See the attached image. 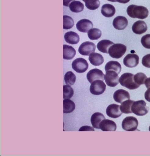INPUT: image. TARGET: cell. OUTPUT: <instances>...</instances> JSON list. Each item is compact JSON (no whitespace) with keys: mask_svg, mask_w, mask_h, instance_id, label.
Listing matches in <instances>:
<instances>
[{"mask_svg":"<svg viewBox=\"0 0 150 156\" xmlns=\"http://www.w3.org/2000/svg\"><path fill=\"white\" fill-rule=\"evenodd\" d=\"M141 43L145 48L150 49V34L145 35L141 39Z\"/></svg>","mask_w":150,"mask_h":156,"instance_id":"34","label":"cell"},{"mask_svg":"<svg viewBox=\"0 0 150 156\" xmlns=\"http://www.w3.org/2000/svg\"><path fill=\"white\" fill-rule=\"evenodd\" d=\"M147 78L146 75L143 73H138L135 74L134 76L135 83L140 86L145 84V81Z\"/></svg>","mask_w":150,"mask_h":156,"instance_id":"33","label":"cell"},{"mask_svg":"<svg viewBox=\"0 0 150 156\" xmlns=\"http://www.w3.org/2000/svg\"><path fill=\"white\" fill-rule=\"evenodd\" d=\"M134 74L130 73H123L119 79L120 83L122 86L126 87L130 90L137 89L140 86L135 83L134 80Z\"/></svg>","mask_w":150,"mask_h":156,"instance_id":"2","label":"cell"},{"mask_svg":"<svg viewBox=\"0 0 150 156\" xmlns=\"http://www.w3.org/2000/svg\"><path fill=\"white\" fill-rule=\"evenodd\" d=\"M149 131H150V126L149 127Z\"/></svg>","mask_w":150,"mask_h":156,"instance_id":"42","label":"cell"},{"mask_svg":"<svg viewBox=\"0 0 150 156\" xmlns=\"http://www.w3.org/2000/svg\"><path fill=\"white\" fill-rule=\"evenodd\" d=\"M82 1H83V2H85V0H82Z\"/></svg>","mask_w":150,"mask_h":156,"instance_id":"43","label":"cell"},{"mask_svg":"<svg viewBox=\"0 0 150 156\" xmlns=\"http://www.w3.org/2000/svg\"><path fill=\"white\" fill-rule=\"evenodd\" d=\"M113 98L117 103H122L126 100L130 99V96L128 91L123 89H119L115 91Z\"/></svg>","mask_w":150,"mask_h":156,"instance_id":"13","label":"cell"},{"mask_svg":"<svg viewBox=\"0 0 150 156\" xmlns=\"http://www.w3.org/2000/svg\"><path fill=\"white\" fill-rule=\"evenodd\" d=\"M106 88V85L102 80H96L91 83L90 91L93 95H98L103 94Z\"/></svg>","mask_w":150,"mask_h":156,"instance_id":"7","label":"cell"},{"mask_svg":"<svg viewBox=\"0 0 150 156\" xmlns=\"http://www.w3.org/2000/svg\"><path fill=\"white\" fill-rule=\"evenodd\" d=\"M127 47L122 44H114L110 47L108 54L110 56L114 58H120L126 53Z\"/></svg>","mask_w":150,"mask_h":156,"instance_id":"3","label":"cell"},{"mask_svg":"<svg viewBox=\"0 0 150 156\" xmlns=\"http://www.w3.org/2000/svg\"><path fill=\"white\" fill-rule=\"evenodd\" d=\"M139 57L135 54H129L123 59V63L127 67L134 68L138 65Z\"/></svg>","mask_w":150,"mask_h":156,"instance_id":"11","label":"cell"},{"mask_svg":"<svg viewBox=\"0 0 150 156\" xmlns=\"http://www.w3.org/2000/svg\"><path fill=\"white\" fill-rule=\"evenodd\" d=\"M102 35V32L100 30L97 28H92L88 32L89 38L91 40L99 39Z\"/></svg>","mask_w":150,"mask_h":156,"instance_id":"28","label":"cell"},{"mask_svg":"<svg viewBox=\"0 0 150 156\" xmlns=\"http://www.w3.org/2000/svg\"><path fill=\"white\" fill-rule=\"evenodd\" d=\"M127 14L132 18L145 19L148 17L149 11L147 8L143 6L130 5L127 9Z\"/></svg>","mask_w":150,"mask_h":156,"instance_id":"1","label":"cell"},{"mask_svg":"<svg viewBox=\"0 0 150 156\" xmlns=\"http://www.w3.org/2000/svg\"><path fill=\"white\" fill-rule=\"evenodd\" d=\"M106 114L108 117L112 118H117L122 115L120 106L116 104L109 105L106 110Z\"/></svg>","mask_w":150,"mask_h":156,"instance_id":"12","label":"cell"},{"mask_svg":"<svg viewBox=\"0 0 150 156\" xmlns=\"http://www.w3.org/2000/svg\"><path fill=\"white\" fill-rule=\"evenodd\" d=\"M105 119V117L100 113H94L92 114L91 118V122L92 127L96 129H100V124L103 120Z\"/></svg>","mask_w":150,"mask_h":156,"instance_id":"22","label":"cell"},{"mask_svg":"<svg viewBox=\"0 0 150 156\" xmlns=\"http://www.w3.org/2000/svg\"><path fill=\"white\" fill-rule=\"evenodd\" d=\"M100 129L103 131H116L117 126L115 122L108 119H104L100 124Z\"/></svg>","mask_w":150,"mask_h":156,"instance_id":"17","label":"cell"},{"mask_svg":"<svg viewBox=\"0 0 150 156\" xmlns=\"http://www.w3.org/2000/svg\"><path fill=\"white\" fill-rule=\"evenodd\" d=\"M63 113L69 114L73 112L75 109V104L70 99H65L63 101Z\"/></svg>","mask_w":150,"mask_h":156,"instance_id":"25","label":"cell"},{"mask_svg":"<svg viewBox=\"0 0 150 156\" xmlns=\"http://www.w3.org/2000/svg\"><path fill=\"white\" fill-rule=\"evenodd\" d=\"M104 73L102 72V70L98 69H91L87 74V80L90 83H92L93 81L96 80H104Z\"/></svg>","mask_w":150,"mask_h":156,"instance_id":"10","label":"cell"},{"mask_svg":"<svg viewBox=\"0 0 150 156\" xmlns=\"http://www.w3.org/2000/svg\"><path fill=\"white\" fill-rule=\"evenodd\" d=\"M89 61L92 65L99 66L104 62L103 56L100 54L93 52L89 55Z\"/></svg>","mask_w":150,"mask_h":156,"instance_id":"19","label":"cell"},{"mask_svg":"<svg viewBox=\"0 0 150 156\" xmlns=\"http://www.w3.org/2000/svg\"><path fill=\"white\" fill-rule=\"evenodd\" d=\"M64 39L67 43L71 44H77L80 40L79 35L73 31L67 32L64 35Z\"/></svg>","mask_w":150,"mask_h":156,"instance_id":"20","label":"cell"},{"mask_svg":"<svg viewBox=\"0 0 150 156\" xmlns=\"http://www.w3.org/2000/svg\"><path fill=\"white\" fill-rule=\"evenodd\" d=\"M102 14L106 17H112L115 15L116 10L115 7L111 4H106L103 5L101 8Z\"/></svg>","mask_w":150,"mask_h":156,"instance_id":"18","label":"cell"},{"mask_svg":"<svg viewBox=\"0 0 150 156\" xmlns=\"http://www.w3.org/2000/svg\"><path fill=\"white\" fill-rule=\"evenodd\" d=\"M132 30L135 34L141 35L145 33L148 30L147 24L144 21H136L132 26Z\"/></svg>","mask_w":150,"mask_h":156,"instance_id":"16","label":"cell"},{"mask_svg":"<svg viewBox=\"0 0 150 156\" xmlns=\"http://www.w3.org/2000/svg\"><path fill=\"white\" fill-rule=\"evenodd\" d=\"M63 29L69 30L72 28L74 25V21L72 18L68 16H63Z\"/></svg>","mask_w":150,"mask_h":156,"instance_id":"31","label":"cell"},{"mask_svg":"<svg viewBox=\"0 0 150 156\" xmlns=\"http://www.w3.org/2000/svg\"><path fill=\"white\" fill-rule=\"evenodd\" d=\"M116 2L122 4H127L130 2V0H116Z\"/></svg>","mask_w":150,"mask_h":156,"instance_id":"40","label":"cell"},{"mask_svg":"<svg viewBox=\"0 0 150 156\" xmlns=\"http://www.w3.org/2000/svg\"><path fill=\"white\" fill-rule=\"evenodd\" d=\"M79 132L81 131H95L94 129L90 126H84L81 127L79 130Z\"/></svg>","mask_w":150,"mask_h":156,"instance_id":"36","label":"cell"},{"mask_svg":"<svg viewBox=\"0 0 150 156\" xmlns=\"http://www.w3.org/2000/svg\"><path fill=\"white\" fill-rule=\"evenodd\" d=\"M74 0H63V5L65 6L68 7L69 6V5Z\"/></svg>","mask_w":150,"mask_h":156,"instance_id":"38","label":"cell"},{"mask_svg":"<svg viewBox=\"0 0 150 156\" xmlns=\"http://www.w3.org/2000/svg\"><path fill=\"white\" fill-rule=\"evenodd\" d=\"M145 99L148 102H150V88H148L145 94Z\"/></svg>","mask_w":150,"mask_h":156,"instance_id":"37","label":"cell"},{"mask_svg":"<svg viewBox=\"0 0 150 156\" xmlns=\"http://www.w3.org/2000/svg\"><path fill=\"white\" fill-rule=\"evenodd\" d=\"M138 121L135 117H127L122 122V128L127 131H135L138 130Z\"/></svg>","mask_w":150,"mask_h":156,"instance_id":"5","label":"cell"},{"mask_svg":"<svg viewBox=\"0 0 150 156\" xmlns=\"http://www.w3.org/2000/svg\"><path fill=\"white\" fill-rule=\"evenodd\" d=\"M134 102V101H133V100L128 99L121 103L120 108L122 113L126 114L132 113L131 108H132V105Z\"/></svg>","mask_w":150,"mask_h":156,"instance_id":"26","label":"cell"},{"mask_svg":"<svg viewBox=\"0 0 150 156\" xmlns=\"http://www.w3.org/2000/svg\"><path fill=\"white\" fill-rule=\"evenodd\" d=\"M114 44V43L108 40L100 41L97 44V48L100 52L104 53H108V50L110 47Z\"/></svg>","mask_w":150,"mask_h":156,"instance_id":"21","label":"cell"},{"mask_svg":"<svg viewBox=\"0 0 150 156\" xmlns=\"http://www.w3.org/2000/svg\"><path fill=\"white\" fill-rule=\"evenodd\" d=\"M96 50L95 44L90 41L83 42L78 48V52L82 55L88 56L94 52Z\"/></svg>","mask_w":150,"mask_h":156,"instance_id":"9","label":"cell"},{"mask_svg":"<svg viewBox=\"0 0 150 156\" xmlns=\"http://www.w3.org/2000/svg\"><path fill=\"white\" fill-rule=\"evenodd\" d=\"M142 63L145 67L150 68V54H147L143 57Z\"/></svg>","mask_w":150,"mask_h":156,"instance_id":"35","label":"cell"},{"mask_svg":"<svg viewBox=\"0 0 150 156\" xmlns=\"http://www.w3.org/2000/svg\"><path fill=\"white\" fill-rule=\"evenodd\" d=\"M145 85L147 88H150V77L147 78L145 82Z\"/></svg>","mask_w":150,"mask_h":156,"instance_id":"39","label":"cell"},{"mask_svg":"<svg viewBox=\"0 0 150 156\" xmlns=\"http://www.w3.org/2000/svg\"><path fill=\"white\" fill-rule=\"evenodd\" d=\"M93 24L91 21L87 19L80 20L76 24L77 30L82 33H87L93 27Z\"/></svg>","mask_w":150,"mask_h":156,"instance_id":"14","label":"cell"},{"mask_svg":"<svg viewBox=\"0 0 150 156\" xmlns=\"http://www.w3.org/2000/svg\"><path fill=\"white\" fill-rule=\"evenodd\" d=\"M72 68L78 73L85 72L89 67L88 62L84 58H76L72 63Z\"/></svg>","mask_w":150,"mask_h":156,"instance_id":"6","label":"cell"},{"mask_svg":"<svg viewBox=\"0 0 150 156\" xmlns=\"http://www.w3.org/2000/svg\"><path fill=\"white\" fill-rule=\"evenodd\" d=\"M109 2H116V0H108Z\"/></svg>","mask_w":150,"mask_h":156,"instance_id":"41","label":"cell"},{"mask_svg":"<svg viewBox=\"0 0 150 156\" xmlns=\"http://www.w3.org/2000/svg\"><path fill=\"white\" fill-rule=\"evenodd\" d=\"M85 6L91 10H95L98 9L100 4L99 0H85Z\"/></svg>","mask_w":150,"mask_h":156,"instance_id":"30","label":"cell"},{"mask_svg":"<svg viewBox=\"0 0 150 156\" xmlns=\"http://www.w3.org/2000/svg\"><path fill=\"white\" fill-rule=\"evenodd\" d=\"M63 56L64 59L70 60L74 58L76 55V51L71 46L64 44L63 46Z\"/></svg>","mask_w":150,"mask_h":156,"instance_id":"23","label":"cell"},{"mask_svg":"<svg viewBox=\"0 0 150 156\" xmlns=\"http://www.w3.org/2000/svg\"><path fill=\"white\" fill-rule=\"evenodd\" d=\"M76 80V76L72 71H69L66 73L64 76V80L66 84L73 85L75 83Z\"/></svg>","mask_w":150,"mask_h":156,"instance_id":"29","label":"cell"},{"mask_svg":"<svg viewBox=\"0 0 150 156\" xmlns=\"http://www.w3.org/2000/svg\"><path fill=\"white\" fill-rule=\"evenodd\" d=\"M70 10L73 12L78 13L82 12L84 9V5L79 1H73L69 5Z\"/></svg>","mask_w":150,"mask_h":156,"instance_id":"27","label":"cell"},{"mask_svg":"<svg viewBox=\"0 0 150 156\" xmlns=\"http://www.w3.org/2000/svg\"><path fill=\"white\" fill-rule=\"evenodd\" d=\"M132 113L137 116H143L148 114L149 111L148 107L144 100H139L133 103L131 108Z\"/></svg>","mask_w":150,"mask_h":156,"instance_id":"4","label":"cell"},{"mask_svg":"<svg viewBox=\"0 0 150 156\" xmlns=\"http://www.w3.org/2000/svg\"><path fill=\"white\" fill-rule=\"evenodd\" d=\"M104 76V80L108 86L111 87H115L119 84V74L117 72L112 70L106 72Z\"/></svg>","mask_w":150,"mask_h":156,"instance_id":"8","label":"cell"},{"mask_svg":"<svg viewBox=\"0 0 150 156\" xmlns=\"http://www.w3.org/2000/svg\"><path fill=\"white\" fill-rule=\"evenodd\" d=\"M63 99H70L73 96L74 91L73 88L69 85H64L63 87Z\"/></svg>","mask_w":150,"mask_h":156,"instance_id":"32","label":"cell"},{"mask_svg":"<svg viewBox=\"0 0 150 156\" xmlns=\"http://www.w3.org/2000/svg\"><path fill=\"white\" fill-rule=\"evenodd\" d=\"M128 25V20L125 17L123 16L116 17L113 22V26L118 30H123L126 28Z\"/></svg>","mask_w":150,"mask_h":156,"instance_id":"15","label":"cell"},{"mask_svg":"<svg viewBox=\"0 0 150 156\" xmlns=\"http://www.w3.org/2000/svg\"><path fill=\"white\" fill-rule=\"evenodd\" d=\"M105 70L106 72L112 70V71L117 72L118 74H119L122 70V66H121V64L118 62L109 61L105 65Z\"/></svg>","mask_w":150,"mask_h":156,"instance_id":"24","label":"cell"}]
</instances>
